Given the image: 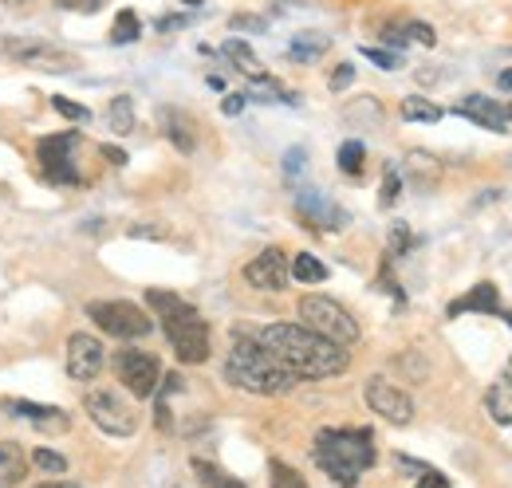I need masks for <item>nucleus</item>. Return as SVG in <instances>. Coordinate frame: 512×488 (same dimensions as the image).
<instances>
[{
	"label": "nucleus",
	"instance_id": "38",
	"mask_svg": "<svg viewBox=\"0 0 512 488\" xmlns=\"http://www.w3.org/2000/svg\"><path fill=\"white\" fill-rule=\"evenodd\" d=\"M406 244H410V233H406V229H402V225H398V229H394V233H390V252H402V248H406Z\"/></svg>",
	"mask_w": 512,
	"mask_h": 488
},
{
	"label": "nucleus",
	"instance_id": "22",
	"mask_svg": "<svg viewBox=\"0 0 512 488\" xmlns=\"http://www.w3.org/2000/svg\"><path fill=\"white\" fill-rule=\"evenodd\" d=\"M292 276H296L300 284H320V280H327V264L316 260L312 252H300V256L292 260Z\"/></svg>",
	"mask_w": 512,
	"mask_h": 488
},
{
	"label": "nucleus",
	"instance_id": "19",
	"mask_svg": "<svg viewBox=\"0 0 512 488\" xmlns=\"http://www.w3.org/2000/svg\"><path fill=\"white\" fill-rule=\"evenodd\" d=\"M24 481V449L16 441H0V488H16Z\"/></svg>",
	"mask_w": 512,
	"mask_h": 488
},
{
	"label": "nucleus",
	"instance_id": "28",
	"mask_svg": "<svg viewBox=\"0 0 512 488\" xmlns=\"http://www.w3.org/2000/svg\"><path fill=\"white\" fill-rule=\"evenodd\" d=\"M138 32H142V24H138V16L127 8V12H119V20L111 28V44H130V40H138Z\"/></svg>",
	"mask_w": 512,
	"mask_h": 488
},
{
	"label": "nucleus",
	"instance_id": "18",
	"mask_svg": "<svg viewBox=\"0 0 512 488\" xmlns=\"http://www.w3.org/2000/svg\"><path fill=\"white\" fill-rule=\"evenodd\" d=\"M485 406H489V414H493L497 426H512V370H505L501 382L489 390Z\"/></svg>",
	"mask_w": 512,
	"mask_h": 488
},
{
	"label": "nucleus",
	"instance_id": "2",
	"mask_svg": "<svg viewBox=\"0 0 512 488\" xmlns=\"http://www.w3.org/2000/svg\"><path fill=\"white\" fill-rule=\"evenodd\" d=\"M225 378L237 386V390H249V394H288L296 386V374L284 370L280 359L260 343V339H245L237 335L233 347H229V359H225Z\"/></svg>",
	"mask_w": 512,
	"mask_h": 488
},
{
	"label": "nucleus",
	"instance_id": "40",
	"mask_svg": "<svg viewBox=\"0 0 512 488\" xmlns=\"http://www.w3.org/2000/svg\"><path fill=\"white\" fill-rule=\"evenodd\" d=\"M103 158H107L111 166H127V154H123V150H115V146H103Z\"/></svg>",
	"mask_w": 512,
	"mask_h": 488
},
{
	"label": "nucleus",
	"instance_id": "12",
	"mask_svg": "<svg viewBox=\"0 0 512 488\" xmlns=\"http://www.w3.org/2000/svg\"><path fill=\"white\" fill-rule=\"evenodd\" d=\"M245 280L260 288V292H280V288H288V260H284V252L280 248H264L256 260L245 264Z\"/></svg>",
	"mask_w": 512,
	"mask_h": 488
},
{
	"label": "nucleus",
	"instance_id": "44",
	"mask_svg": "<svg viewBox=\"0 0 512 488\" xmlns=\"http://www.w3.org/2000/svg\"><path fill=\"white\" fill-rule=\"evenodd\" d=\"M501 87H505V91H512V71H501Z\"/></svg>",
	"mask_w": 512,
	"mask_h": 488
},
{
	"label": "nucleus",
	"instance_id": "31",
	"mask_svg": "<svg viewBox=\"0 0 512 488\" xmlns=\"http://www.w3.org/2000/svg\"><path fill=\"white\" fill-rule=\"evenodd\" d=\"M32 461H36V469H40V473H64L67 469V461L60 457V453H52V449H36V453H32Z\"/></svg>",
	"mask_w": 512,
	"mask_h": 488
},
{
	"label": "nucleus",
	"instance_id": "35",
	"mask_svg": "<svg viewBox=\"0 0 512 488\" xmlns=\"http://www.w3.org/2000/svg\"><path fill=\"white\" fill-rule=\"evenodd\" d=\"M351 79H355V67H351V63H339L335 75H331V91H343Z\"/></svg>",
	"mask_w": 512,
	"mask_h": 488
},
{
	"label": "nucleus",
	"instance_id": "16",
	"mask_svg": "<svg viewBox=\"0 0 512 488\" xmlns=\"http://www.w3.org/2000/svg\"><path fill=\"white\" fill-rule=\"evenodd\" d=\"M12 56H16V63H32V67H52V71H64L67 56L64 52H56V48H48V44H36V40H20V44H12L8 48Z\"/></svg>",
	"mask_w": 512,
	"mask_h": 488
},
{
	"label": "nucleus",
	"instance_id": "34",
	"mask_svg": "<svg viewBox=\"0 0 512 488\" xmlns=\"http://www.w3.org/2000/svg\"><path fill=\"white\" fill-rule=\"evenodd\" d=\"M398 193H402V182H398V174H394V170H386V178H383V205H394V201H398Z\"/></svg>",
	"mask_w": 512,
	"mask_h": 488
},
{
	"label": "nucleus",
	"instance_id": "20",
	"mask_svg": "<svg viewBox=\"0 0 512 488\" xmlns=\"http://www.w3.org/2000/svg\"><path fill=\"white\" fill-rule=\"evenodd\" d=\"M162 122H166V138H170L182 154H190L193 146H197V134H193L190 115H182V111H162Z\"/></svg>",
	"mask_w": 512,
	"mask_h": 488
},
{
	"label": "nucleus",
	"instance_id": "13",
	"mask_svg": "<svg viewBox=\"0 0 512 488\" xmlns=\"http://www.w3.org/2000/svg\"><path fill=\"white\" fill-rule=\"evenodd\" d=\"M457 115L473 119L485 130H509L512 122V103H501V99H489V95H469L457 103Z\"/></svg>",
	"mask_w": 512,
	"mask_h": 488
},
{
	"label": "nucleus",
	"instance_id": "33",
	"mask_svg": "<svg viewBox=\"0 0 512 488\" xmlns=\"http://www.w3.org/2000/svg\"><path fill=\"white\" fill-rule=\"evenodd\" d=\"M363 56H367V60H375L379 67H383V71H394V67H402V60H398L394 52H379V48H363Z\"/></svg>",
	"mask_w": 512,
	"mask_h": 488
},
{
	"label": "nucleus",
	"instance_id": "23",
	"mask_svg": "<svg viewBox=\"0 0 512 488\" xmlns=\"http://www.w3.org/2000/svg\"><path fill=\"white\" fill-rule=\"evenodd\" d=\"M323 52H327V36H320V32H300L296 44H292V60H300V63L320 60Z\"/></svg>",
	"mask_w": 512,
	"mask_h": 488
},
{
	"label": "nucleus",
	"instance_id": "39",
	"mask_svg": "<svg viewBox=\"0 0 512 488\" xmlns=\"http://www.w3.org/2000/svg\"><path fill=\"white\" fill-rule=\"evenodd\" d=\"M245 99H249V95H229V99H225V115H241Z\"/></svg>",
	"mask_w": 512,
	"mask_h": 488
},
{
	"label": "nucleus",
	"instance_id": "27",
	"mask_svg": "<svg viewBox=\"0 0 512 488\" xmlns=\"http://www.w3.org/2000/svg\"><path fill=\"white\" fill-rule=\"evenodd\" d=\"M193 473H197V481H201L205 488H245L241 481L225 477L217 465H209V461H193Z\"/></svg>",
	"mask_w": 512,
	"mask_h": 488
},
{
	"label": "nucleus",
	"instance_id": "24",
	"mask_svg": "<svg viewBox=\"0 0 512 488\" xmlns=\"http://www.w3.org/2000/svg\"><path fill=\"white\" fill-rule=\"evenodd\" d=\"M402 119L438 122V119H442V107H438V103H430V99H422V95H410V99L402 103Z\"/></svg>",
	"mask_w": 512,
	"mask_h": 488
},
{
	"label": "nucleus",
	"instance_id": "43",
	"mask_svg": "<svg viewBox=\"0 0 512 488\" xmlns=\"http://www.w3.org/2000/svg\"><path fill=\"white\" fill-rule=\"evenodd\" d=\"M36 488H79V485H67V481H44V485H36Z\"/></svg>",
	"mask_w": 512,
	"mask_h": 488
},
{
	"label": "nucleus",
	"instance_id": "21",
	"mask_svg": "<svg viewBox=\"0 0 512 488\" xmlns=\"http://www.w3.org/2000/svg\"><path fill=\"white\" fill-rule=\"evenodd\" d=\"M107 126H111L115 134H130V130H134V103H130V95L111 99V107H107Z\"/></svg>",
	"mask_w": 512,
	"mask_h": 488
},
{
	"label": "nucleus",
	"instance_id": "32",
	"mask_svg": "<svg viewBox=\"0 0 512 488\" xmlns=\"http://www.w3.org/2000/svg\"><path fill=\"white\" fill-rule=\"evenodd\" d=\"M52 107L71 122H91V111L83 107V103H71V99H52Z\"/></svg>",
	"mask_w": 512,
	"mask_h": 488
},
{
	"label": "nucleus",
	"instance_id": "14",
	"mask_svg": "<svg viewBox=\"0 0 512 488\" xmlns=\"http://www.w3.org/2000/svg\"><path fill=\"white\" fill-rule=\"evenodd\" d=\"M4 410H8L12 418H28L32 426L56 429V433H64V429L71 426L64 410H56V406H36V402H24V398H4Z\"/></svg>",
	"mask_w": 512,
	"mask_h": 488
},
{
	"label": "nucleus",
	"instance_id": "26",
	"mask_svg": "<svg viewBox=\"0 0 512 488\" xmlns=\"http://www.w3.org/2000/svg\"><path fill=\"white\" fill-rule=\"evenodd\" d=\"M363 158H367L363 142H343V146H339V170H343L347 178H359V174H363Z\"/></svg>",
	"mask_w": 512,
	"mask_h": 488
},
{
	"label": "nucleus",
	"instance_id": "8",
	"mask_svg": "<svg viewBox=\"0 0 512 488\" xmlns=\"http://www.w3.org/2000/svg\"><path fill=\"white\" fill-rule=\"evenodd\" d=\"M75 146H79V134H52V138H40L36 154H40V166L48 174V182L56 185H79L83 174L75 166Z\"/></svg>",
	"mask_w": 512,
	"mask_h": 488
},
{
	"label": "nucleus",
	"instance_id": "42",
	"mask_svg": "<svg viewBox=\"0 0 512 488\" xmlns=\"http://www.w3.org/2000/svg\"><path fill=\"white\" fill-rule=\"evenodd\" d=\"M233 28H264V20H256V16H233Z\"/></svg>",
	"mask_w": 512,
	"mask_h": 488
},
{
	"label": "nucleus",
	"instance_id": "36",
	"mask_svg": "<svg viewBox=\"0 0 512 488\" xmlns=\"http://www.w3.org/2000/svg\"><path fill=\"white\" fill-rule=\"evenodd\" d=\"M64 8H71V12H99L103 8V0H60Z\"/></svg>",
	"mask_w": 512,
	"mask_h": 488
},
{
	"label": "nucleus",
	"instance_id": "45",
	"mask_svg": "<svg viewBox=\"0 0 512 488\" xmlns=\"http://www.w3.org/2000/svg\"><path fill=\"white\" fill-rule=\"evenodd\" d=\"M182 4H190V8H197V4H201V0H182Z\"/></svg>",
	"mask_w": 512,
	"mask_h": 488
},
{
	"label": "nucleus",
	"instance_id": "17",
	"mask_svg": "<svg viewBox=\"0 0 512 488\" xmlns=\"http://www.w3.org/2000/svg\"><path fill=\"white\" fill-rule=\"evenodd\" d=\"M461 311H485V315H501V296L493 284H477L469 296L453 300L449 304V315H461Z\"/></svg>",
	"mask_w": 512,
	"mask_h": 488
},
{
	"label": "nucleus",
	"instance_id": "41",
	"mask_svg": "<svg viewBox=\"0 0 512 488\" xmlns=\"http://www.w3.org/2000/svg\"><path fill=\"white\" fill-rule=\"evenodd\" d=\"M304 170V150H288V174Z\"/></svg>",
	"mask_w": 512,
	"mask_h": 488
},
{
	"label": "nucleus",
	"instance_id": "7",
	"mask_svg": "<svg viewBox=\"0 0 512 488\" xmlns=\"http://www.w3.org/2000/svg\"><path fill=\"white\" fill-rule=\"evenodd\" d=\"M83 406H87V418L111 437H130L138 429V410L119 390H91Z\"/></svg>",
	"mask_w": 512,
	"mask_h": 488
},
{
	"label": "nucleus",
	"instance_id": "30",
	"mask_svg": "<svg viewBox=\"0 0 512 488\" xmlns=\"http://www.w3.org/2000/svg\"><path fill=\"white\" fill-rule=\"evenodd\" d=\"M398 36H402V44H406V40L426 44V48H434V44H438V36H434V28H430V24H406V28H398Z\"/></svg>",
	"mask_w": 512,
	"mask_h": 488
},
{
	"label": "nucleus",
	"instance_id": "1",
	"mask_svg": "<svg viewBox=\"0 0 512 488\" xmlns=\"http://www.w3.org/2000/svg\"><path fill=\"white\" fill-rule=\"evenodd\" d=\"M260 343L280 359L284 370H292L296 378H335V374H343L347 363H351L347 347L323 339V335H316L304 323H268L260 331Z\"/></svg>",
	"mask_w": 512,
	"mask_h": 488
},
{
	"label": "nucleus",
	"instance_id": "25",
	"mask_svg": "<svg viewBox=\"0 0 512 488\" xmlns=\"http://www.w3.org/2000/svg\"><path fill=\"white\" fill-rule=\"evenodd\" d=\"M221 56H225V60H233V67H241V71H249V75H260L253 48H249L245 40H229V44L221 48Z\"/></svg>",
	"mask_w": 512,
	"mask_h": 488
},
{
	"label": "nucleus",
	"instance_id": "46",
	"mask_svg": "<svg viewBox=\"0 0 512 488\" xmlns=\"http://www.w3.org/2000/svg\"><path fill=\"white\" fill-rule=\"evenodd\" d=\"M12 4H16V0H12Z\"/></svg>",
	"mask_w": 512,
	"mask_h": 488
},
{
	"label": "nucleus",
	"instance_id": "29",
	"mask_svg": "<svg viewBox=\"0 0 512 488\" xmlns=\"http://www.w3.org/2000/svg\"><path fill=\"white\" fill-rule=\"evenodd\" d=\"M272 488H308V485H304V477H300L292 465L272 461Z\"/></svg>",
	"mask_w": 512,
	"mask_h": 488
},
{
	"label": "nucleus",
	"instance_id": "5",
	"mask_svg": "<svg viewBox=\"0 0 512 488\" xmlns=\"http://www.w3.org/2000/svg\"><path fill=\"white\" fill-rule=\"evenodd\" d=\"M300 319H304V327H312L316 335L339 343V347H351V343L359 339L355 315L343 304L327 300V296H304V300H300Z\"/></svg>",
	"mask_w": 512,
	"mask_h": 488
},
{
	"label": "nucleus",
	"instance_id": "10",
	"mask_svg": "<svg viewBox=\"0 0 512 488\" xmlns=\"http://www.w3.org/2000/svg\"><path fill=\"white\" fill-rule=\"evenodd\" d=\"M367 406H371L383 422H390V426H406V422L414 418L410 394L398 390V386L386 382V378H371V382H367Z\"/></svg>",
	"mask_w": 512,
	"mask_h": 488
},
{
	"label": "nucleus",
	"instance_id": "4",
	"mask_svg": "<svg viewBox=\"0 0 512 488\" xmlns=\"http://www.w3.org/2000/svg\"><path fill=\"white\" fill-rule=\"evenodd\" d=\"M146 300L162 315V327H166V339L174 343V355L190 366L205 363L209 359V327L197 315V307L170 296V292H150Z\"/></svg>",
	"mask_w": 512,
	"mask_h": 488
},
{
	"label": "nucleus",
	"instance_id": "37",
	"mask_svg": "<svg viewBox=\"0 0 512 488\" xmlns=\"http://www.w3.org/2000/svg\"><path fill=\"white\" fill-rule=\"evenodd\" d=\"M414 488H449V481L446 477H442V473H434V469H426V473H422V481H418V485Z\"/></svg>",
	"mask_w": 512,
	"mask_h": 488
},
{
	"label": "nucleus",
	"instance_id": "15",
	"mask_svg": "<svg viewBox=\"0 0 512 488\" xmlns=\"http://www.w3.org/2000/svg\"><path fill=\"white\" fill-rule=\"evenodd\" d=\"M300 217H304V225H316V229H343L347 225V213L339 205L323 201L316 189L300 193Z\"/></svg>",
	"mask_w": 512,
	"mask_h": 488
},
{
	"label": "nucleus",
	"instance_id": "9",
	"mask_svg": "<svg viewBox=\"0 0 512 488\" xmlns=\"http://www.w3.org/2000/svg\"><path fill=\"white\" fill-rule=\"evenodd\" d=\"M115 370H119V378H123V386H127L130 394H138V398L158 394L162 366H158L154 355H146V351H119L115 355Z\"/></svg>",
	"mask_w": 512,
	"mask_h": 488
},
{
	"label": "nucleus",
	"instance_id": "3",
	"mask_svg": "<svg viewBox=\"0 0 512 488\" xmlns=\"http://www.w3.org/2000/svg\"><path fill=\"white\" fill-rule=\"evenodd\" d=\"M316 465L343 488H355L375 465V437L367 429H323L316 437Z\"/></svg>",
	"mask_w": 512,
	"mask_h": 488
},
{
	"label": "nucleus",
	"instance_id": "6",
	"mask_svg": "<svg viewBox=\"0 0 512 488\" xmlns=\"http://www.w3.org/2000/svg\"><path fill=\"white\" fill-rule=\"evenodd\" d=\"M87 315L99 331H107L111 339H146L150 335V315L138 304L127 300H99V304H87Z\"/></svg>",
	"mask_w": 512,
	"mask_h": 488
},
{
	"label": "nucleus",
	"instance_id": "11",
	"mask_svg": "<svg viewBox=\"0 0 512 488\" xmlns=\"http://www.w3.org/2000/svg\"><path fill=\"white\" fill-rule=\"evenodd\" d=\"M103 343L95 335H71L67 339V374L75 382H91L103 370Z\"/></svg>",
	"mask_w": 512,
	"mask_h": 488
}]
</instances>
